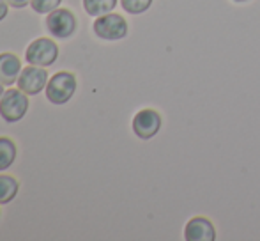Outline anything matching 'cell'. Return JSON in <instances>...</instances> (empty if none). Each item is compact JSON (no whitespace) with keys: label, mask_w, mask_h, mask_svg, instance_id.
Here are the masks:
<instances>
[{"label":"cell","mask_w":260,"mask_h":241,"mask_svg":"<svg viewBox=\"0 0 260 241\" xmlns=\"http://www.w3.org/2000/svg\"><path fill=\"white\" fill-rule=\"evenodd\" d=\"M76 89H78V80L75 73L57 71L50 76L46 83L45 96L52 105H66L73 100Z\"/></svg>","instance_id":"1"},{"label":"cell","mask_w":260,"mask_h":241,"mask_svg":"<svg viewBox=\"0 0 260 241\" xmlns=\"http://www.w3.org/2000/svg\"><path fill=\"white\" fill-rule=\"evenodd\" d=\"M28 94H25L23 91H20L16 87H9L4 93L2 100H0V117L6 120L7 124L20 123L21 119L27 115L30 101H28Z\"/></svg>","instance_id":"2"},{"label":"cell","mask_w":260,"mask_h":241,"mask_svg":"<svg viewBox=\"0 0 260 241\" xmlns=\"http://www.w3.org/2000/svg\"><path fill=\"white\" fill-rule=\"evenodd\" d=\"M45 27L52 38L55 39H69L76 34L78 20L76 14L68 7H57L50 14H46Z\"/></svg>","instance_id":"3"},{"label":"cell","mask_w":260,"mask_h":241,"mask_svg":"<svg viewBox=\"0 0 260 241\" xmlns=\"http://www.w3.org/2000/svg\"><path fill=\"white\" fill-rule=\"evenodd\" d=\"M92 31L96 38L103 39V41H120L129 32V25L124 20L122 14L108 13L94 20Z\"/></svg>","instance_id":"4"},{"label":"cell","mask_w":260,"mask_h":241,"mask_svg":"<svg viewBox=\"0 0 260 241\" xmlns=\"http://www.w3.org/2000/svg\"><path fill=\"white\" fill-rule=\"evenodd\" d=\"M58 59V45L50 38H38L25 50V62L32 66L50 68Z\"/></svg>","instance_id":"5"},{"label":"cell","mask_w":260,"mask_h":241,"mask_svg":"<svg viewBox=\"0 0 260 241\" xmlns=\"http://www.w3.org/2000/svg\"><path fill=\"white\" fill-rule=\"evenodd\" d=\"M50 80V75L46 71V68H41V66H25L21 69L20 76H18L16 87L20 91H23L28 96H38L39 93L46 89V83Z\"/></svg>","instance_id":"6"},{"label":"cell","mask_w":260,"mask_h":241,"mask_svg":"<svg viewBox=\"0 0 260 241\" xmlns=\"http://www.w3.org/2000/svg\"><path fill=\"white\" fill-rule=\"evenodd\" d=\"M161 124H163L161 115L154 108H144V110L137 112L131 120L133 133L142 140H151L152 137H156L161 130Z\"/></svg>","instance_id":"7"},{"label":"cell","mask_w":260,"mask_h":241,"mask_svg":"<svg viewBox=\"0 0 260 241\" xmlns=\"http://www.w3.org/2000/svg\"><path fill=\"white\" fill-rule=\"evenodd\" d=\"M186 241H214L216 229L206 217H193L184 227Z\"/></svg>","instance_id":"8"},{"label":"cell","mask_w":260,"mask_h":241,"mask_svg":"<svg viewBox=\"0 0 260 241\" xmlns=\"http://www.w3.org/2000/svg\"><path fill=\"white\" fill-rule=\"evenodd\" d=\"M21 69H23V62H21V59L16 53H0V83L2 85L13 87L18 82Z\"/></svg>","instance_id":"9"},{"label":"cell","mask_w":260,"mask_h":241,"mask_svg":"<svg viewBox=\"0 0 260 241\" xmlns=\"http://www.w3.org/2000/svg\"><path fill=\"white\" fill-rule=\"evenodd\" d=\"M18 158V145L13 138L0 137V172H6L13 167Z\"/></svg>","instance_id":"10"},{"label":"cell","mask_w":260,"mask_h":241,"mask_svg":"<svg viewBox=\"0 0 260 241\" xmlns=\"http://www.w3.org/2000/svg\"><path fill=\"white\" fill-rule=\"evenodd\" d=\"M20 192V181L11 174L0 172V206L11 204Z\"/></svg>","instance_id":"11"},{"label":"cell","mask_w":260,"mask_h":241,"mask_svg":"<svg viewBox=\"0 0 260 241\" xmlns=\"http://www.w3.org/2000/svg\"><path fill=\"white\" fill-rule=\"evenodd\" d=\"M119 0H82V6L85 13L92 18H100L103 14L113 13Z\"/></svg>","instance_id":"12"},{"label":"cell","mask_w":260,"mask_h":241,"mask_svg":"<svg viewBox=\"0 0 260 241\" xmlns=\"http://www.w3.org/2000/svg\"><path fill=\"white\" fill-rule=\"evenodd\" d=\"M154 0H119L120 7L127 14H144L145 11L151 9Z\"/></svg>","instance_id":"13"},{"label":"cell","mask_w":260,"mask_h":241,"mask_svg":"<svg viewBox=\"0 0 260 241\" xmlns=\"http://www.w3.org/2000/svg\"><path fill=\"white\" fill-rule=\"evenodd\" d=\"M62 0H30V7L38 14H50L57 7H60Z\"/></svg>","instance_id":"14"},{"label":"cell","mask_w":260,"mask_h":241,"mask_svg":"<svg viewBox=\"0 0 260 241\" xmlns=\"http://www.w3.org/2000/svg\"><path fill=\"white\" fill-rule=\"evenodd\" d=\"M9 4L11 9H23V7L30 6V0H6Z\"/></svg>","instance_id":"15"},{"label":"cell","mask_w":260,"mask_h":241,"mask_svg":"<svg viewBox=\"0 0 260 241\" xmlns=\"http://www.w3.org/2000/svg\"><path fill=\"white\" fill-rule=\"evenodd\" d=\"M9 14V4L6 0H0V21H4Z\"/></svg>","instance_id":"16"},{"label":"cell","mask_w":260,"mask_h":241,"mask_svg":"<svg viewBox=\"0 0 260 241\" xmlns=\"http://www.w3.org/2000/svg\"><path fill=\"white\" fill-rule=\"evenodd\" d=\"M4 93H6V85H2V83H0V100H2Z\"/></svg>","instance_id":"17"},{"label":"cell","mask_w":260,"mask_h":241,"mask_svg":"<svg viewBox=\"0 0 260 241\" xmlns=\"http://www.w3.org/2000/svg\"><path fill=\"white\" fill-rule=\"evenodd\" d=\"M234 2H237V4H244V2H248V0H234Z\"/></svg>","instance_id":"18"},{"label":"cell","mask_w":260,"mask_h":241,"mask_svg":"<svg viewBox=\"0 0 260 241\" xmlns=\"http://www.w3.org/2000/svg\"><path fill=\"white\" fill-rule=\"evenodd\" d=\"M0 217H2V211H0Z\"/></svg>","instance_id":"19"}]
</instances>
